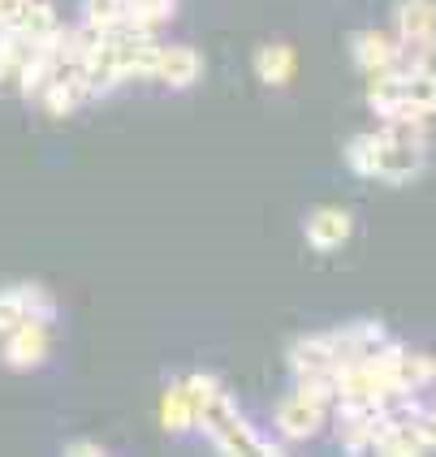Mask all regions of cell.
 <instances>
[{
    "instance_id": "obj_1",
    "label": "cell",
    "mask_w": 436,
    "mask_h": 457,
    "mask_svg": "<svg viewBox=\"0 0 436 457\" xmlns=\"http://www.w3.org/2000/svg\"><path fill=\"white\" fill-rule=\"evenodd\" d=\"M367 104L381 121H428L436 117V70H389L367 87Z\"/></svg>"
},
{
    "instance_id": "obj_2",
    "label": "cell",
    "mask_w": 436,
    "mask_h": 457,
    "mask_svg": "<svg viewBox=\"0 0 436 457\" xmlns=\"http://www.w3.org/2000/svg\"><path fill=\"white\" fill-rule=\"evenodd\" d=\"M195 432H204V440L216 449V453H247V457H277L281 453V445H272L264 432H256L247 419H242V410L233 402L230 393H225V384L207 397L204 406L195 410Z\"/></svg>"
},
{
    "instance_id": "obj_3",
    "label": "cell",
    "mask_w": 436,
    "mask_h": 457,
    "mask_svg": "<svg viewBox=\"0 0 436 457\" xmlns=\"http://www.w3.org/2000/svg\"><path fill=\"white\" fill-rule=\"evenodd\" d=\"M381 143H376V169L372 181H385V186H407V181L423 178L428 169V129L423 121H385L376 129Z\"/></svg>"
},
{
    "instance_id": "obj_4",
    "label": "cell",
    "mask_w": 436,
    "mask_h": 457,
    "mask_svg": "<svg viewBox=\"0 0 436 457\" xmlns=\"http://www.w3.org/2000/svg\"><path fill=\"white\" fill-rule=\"evenodd\" d=\"M393 39H398V48H402V65H407V70L432 65L436 0H398V13H393Z\"/></svg>"
},
{
    "instance_id": "obj_5",
    "label": "cell",
    "mask_w": 436,
    "mask_h": 457,
    "mask_svg": "<svg viewBox=\"0 0 436 457\" xmlns=\"http://www.w3.org/2000/svg\"><path fill=\"white\" fill-rule=\"evenodd\" d=\"M52 324L44 320H22L18 328L4 332V345H0V362L13 367V371H30V367H44L52 354Z\"/></svg>"
},
{
    "instance_id": "obj_6",
    "label": "cell",
    "mask_w": 436,
    "mask_h": 457,
    "mask_svg": "<svg viewBox=\"0 0 436 457\" xmlns=\"http://www.w3.org/2000/svg\"><path fill=\"white\" fill-rule=\"evenodd\" d=\"M324 419H329V406L315 402L303 388H294L281 406H277V432H281L285 440H311V436L324 428Z\"/></svg>"
},
{
    "instance_id": "obj_7",
    "label": "cell",
    "mask_w": 436,
    "mask_h": 457,
    "mask_svg": "<svg viewBox=\"0 0 436 457\" xmlns=\"http://www.w3.org/2000/svg\"><path fill=\"white\" fill-rule=\"evenodd\" d=\"M289 371H294V380L298 376H333L337 367H341V358H337V345L329 332H311V337H294L289 341Z\"/></svg>"
},
{
    "instance_id": "obj_8",
    "label": "cell",
    "mask_w": 436,
    "mask_h": 457,
    "mask_svg": "<svg viewBox=\"0 0 436 457\" xmlns=\"http://www.w3.org/2000/svg\"><path fill=\"white\" fill-rule=\"evenodd\" d=\"M350 56L363 74H389V70H402V48L398 39L385 30H355L350 35Z\"/></svg>"
},
{
    "instance_id": "obj_9",
    "label": "cell",
    "mask_w": 436,
    "mask_h": 457,
    "mask_svg": "<svg viewBox=\"0 0 436 457\" xmlns=\"http://www.w3.org/2000/svg\"><path fill=\"white\" fill-rule=\"evenodd\" d=\"M155 82H164L169 91H190L199 78H204V56L190 48V44H169V48L155 52Z\"/></svg>"
},
{
    "instance_id": "obj_10",
    "label": "cell",
    "mask_w": 436,
    "mask_h": 457,
    "mask_svg": "<svg viewBox=\"0 0 436 457\" xmlns=\"http://www.w3.org/2000/svg\"><path fill=\"white\" fill-rule=\"evenodd\" d=\"M303 233H307L311 251H320V254L341 251L350 242V233H355V216L346 207H315L307 216V225H303Z\"/></svg>"
},
{
    "instance_id": "obj_11",
    "label": "cell",
    "mask_w": 436,
    "mask_h": 457,
    "mask_svg": "<svg viewBox=\"0 0 436 457\" xmlns=\"http://www.w3.org/2000/svg\"><path fill=\"white\" fill-rule=\"evenodd\" d=\"M329 337H333V345H337V358H341V362H355V358L372 354L389 332L381 320H355V324H346V328H333Z\"/></svg>"
},
{
    "instance_id": "obj_12",
    "label": "cell",
    "mask_w": 436,
    "mask_h": 457,
    "mask_svg": "<svg viewBox=\"0 0 436 457\" xmlns=\"http://www.w3.org/2000/svg\"><path fill=\"white\" fill-rule=\"evenodd\" d=\"M428 384H436V362L428 354L402 345L398 358H393V388H398V397H415V393H423Z\"/></svg>"
},
{
    "instance_id": "obj_13",
    "label": "cell",
    "mask_w": 436,
    "mask_h": 457,
    "mask_svg": "<svg viewBox=\"0 0 436 457\" xmlns=\"http://www.w3.org/2000/svg\"><path fill=\"white\" fill-rule=\"evenodd\" d=\"M256 78L264 87H289V78H294V48L289 44H264L256 52Z\"/></svg>"
},
{
    "instance_id": "obj_14",
    "label": "cell",
    "mask_w": 436,
    "mask_h": 457,
    "mask_svg": "<svg viewBox=\"0 0 436 457\" xmlns=\"http://www.w3.org/2000/svg\"><path fill=\"white\" fill-rule=\"evenodd\" d=\"M160 428L169 436L195 432V406H190V397H186V384H173V388L164 393V402H160Z\"/></svg>"
},
{
    "instance_id": "obj_15",
    "label": "cell",
    "mask_w": 436,
    "mask_h": 457,
    "mask_svg": "<svg viewBox=\"0 0 436 457\" xmlns=\"http://www.w3.org/2000/svg\"><path fill=\"white\" fill-rule=\"evenodd\" d=\"M173 4L178 0H122V26L134 30H155L173 18Z\"/></svg>"
},
{
    "instance_id": "obj_16",
    "label": "cell",
    "mask_w": 436,
    "mask_h": 457,
    "mask_svg": "<svg viewBox=\"0 0 436 457\" xmlns=\"http://www.w3.org/2000/svg\"><path fill=\"white\" fill-rule=\"evenodd\" d=\"M376 143H381V134H376V129L355 134V138L346 143V169H350L355 178L372 181V169H376Z\"/></svg>"
},
{
    "instance_id": "obj_17",
    "label": "cell",
    "mask_w": 436,
    "mask_h": 457,
    "mask_svg": "<svg viewBox=\"0 0 436 457\" xmlns=\"http://www.w3.org/2000/svg\"><path fill=\"white\" fill-rule=\"evenodd\" d=\"M18 294H22L26 320H44V324H52V320H56V298H52L39 280H26V285H18Z\"/></svg>"
},
{
    "instance_id": "obj_18",
    "label": "cell",
    "mask_w": 436,
    "mask_h": 457,
    "mask_svg": "<svg viewBox=\"0 0 436 457\" xmlns=\"http://www.w3.org/2000/svg\"><path fill=\"white\" fill-rule=\"evenodd\" d=\"M26 320V306H22V294H18V285H9V289H0V337L9 328H18Z\"/></svg>"
},
{
    "instance_id": "obj_19",
    "label": "cell",
    "mask_w": 436,
    "mask_h": 457,
    "mask_svg": "<svg viewBox=\"0 0 436 457\" xmlns=\"http://www.w3.org/2000/svg\"><path fill=\"white\" fill-rule=\"evenodd\" d=\"M30 0H0V30H13L26 18Z\"/></svg>"
},
{
    "instance_id": "obj_20",
    "label": "cell",
    "mask_w": 436,
    "mask_h": 457,
    "mask_svg": "<svg viewBox=\"0 0 436 457\" xmlns=\"http://www.w3.org/2000/svg\"><path fill=\"white\" fill-rule=\"evenodd\" d=\"M61 453H70V457H104L108 449H104L100 440H70Z\"/></svg>"
}]
</instances>
